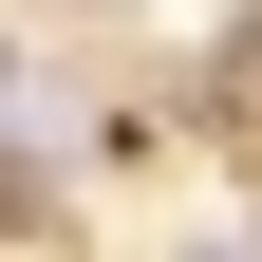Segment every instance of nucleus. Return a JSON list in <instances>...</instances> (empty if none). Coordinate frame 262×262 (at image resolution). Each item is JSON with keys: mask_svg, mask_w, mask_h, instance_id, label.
<instances>
[{"mask_svg": "<svg viewBox=\"0 0 262 262\" xmlns=\"http://www.w3.org/2000/svg\"><path fill=\"white\" fill-rule=\"evenodd\" d=\"M0 94H19V56H0Z\"/></svg>", "mask_w": 262, "mask_h": 262, "instance_id": "obj_2", "label": "nucleus"}, {"mask_svg": "<svg viewBox=\"0 0 262 262\" xmlns=\"http://www.w3.org/2000/svg\"><path fill=\"white\" fill-rule=\"evenodd\" d=\"M19 225H38V169H19V150H0V244H19Z\"/></svg>", "mask_w": 262, "mask_h": 262, "instance_id": "obj_1", "label": "nucleus"}]
</instances>
